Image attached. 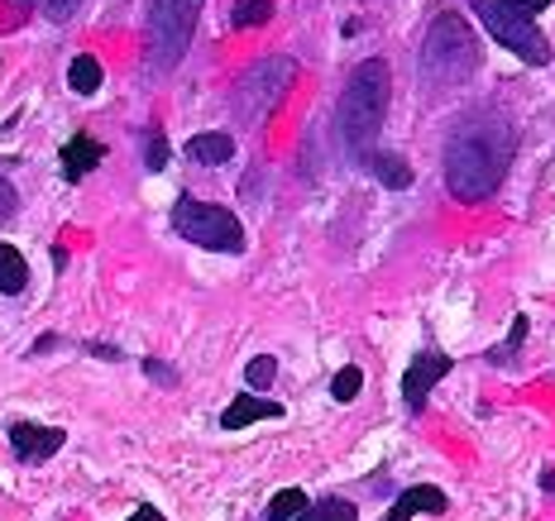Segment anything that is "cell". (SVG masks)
I'll return each mask as SVG.
<instances>
[{
  "mask_svg": "<svg viewBox=\"0 0 555 521\" xmlns=\"http://www.w3.org/2000/svg\"><path fill=\"white\" fill-rule=\"evenodd\" d=\"M130 521H164V512H158V507H149V503H139L130 512Z\"/></svg>",
  "mask_w": 555,
  "mask_h": 521,
  "instance_id": "obj_27",
  "label": "cell"
},
{
  "mask_svg": "<svg viewBox=\"0 0 555 521\" xmlns=\"http://www.w3.org/2000/svg\"><path fill=\"white\" fill-rule=\"evenodd\" d=\"M77 5H82V0H43L49 19H57V25H63V19H73V15H77Z\"/></svg>",
  "mask_w": 555,
  "mask_h": 521,
  "instance_id": "obj_25",
  "label": "cell"
},
{
  "mask_svg": "<svg viewBox=\"0 0 555 521\" xmlns=\"http://www.w3.org/2000/svg\"><path fill=\"white\" fill-rule=\"evenodd\" d=\"M307 493L302 489H283V493H278L273 497V503H269V521H297V517H302L307 512Z\"/></svg>",
  "mask_w": 555,
  "mask_h": 521,
  "instance_id": "obj_19",
  "label": "cell"
},
{
  "mask_svg": "<svg viewBox=\"0 0 555 521\" xmlns=\"http://www.w3.org/2000/svg\"><path fill=\"white\" fill-rule=\"evenodd\" d=\"M29 287V263L25 253H20L15 245H0V292L5 297H20Z\"/></svg>",
  "mask_w": 555,
  "mask_h": 521,
  "instance_id": "obj_15",
  "label": "cell"
},
{
  "mask_svg": "<svg viewBox=\"0 0 555 521\" xmlns=\"http://www.w3.org/2000/svg\"><path fill=\"white\" fill-rule=\"evenodd\" d=\"M144 374L154 378V383H164V388H172V383H178V368H172V364H164V359H144Z\"/></svg>",
  "mask_w": 555,
  "mask_h": 521,
  "instance_id": "obj_24",
  "label": "cell"
},
{
  "mask_svg": "<svg viewBox=\"0 0 555 521\" xmlns=\"http://www.w3.org/2000/svg\"><path fill=\"white\" fill-rule=\"evenodd\" d=\"M101 77H106V73H101V63H96L91 53H77L73 63H67V87H73L77 96H96V91H101Z\"/></svg>",
  "mask_w": 555,
  "mask_h": 521,
  "instance_id": "obj_16",
  "label": "cell"
},
{
  "mask_svg": "<svg viewBox=\"0 0 555 521\" xmlns=\"http://www.w3.org/2000/svg\"><path fill=\"white\" fill-rule=\"evenodd\" d=\"M273 416H283V407L269 398H235L230 407L221 412V426L225 431H240V426H254V421H273Z\"/></svg>",
  "mask_w": 555,
  "mask_h": 521,
  "instance_id": "obj_13",
  "label": "cell"
},
{
  "mask_svg": "<svg viewBox=\"0 0 555 521\" xmlns=\"http://www.w3.org/2000/svg\"><path fill=\"white\" fill-rule=\"evenodd\" d=\"M513 164V125L493 110H474L446 134V192L465 206L489 201Z\"/></svg>",
  "mask_w": 555,
  "mask_h": 521,
  "instance_id": "obj_1",
  "label": "cell"
},
{
  "mask_svg": "<svg viewBox=\"0 0 555 521\" xmlns=\"http://www.w3.org/2000/svg\"><path fill=\"white\" fill-rule=\"evenodd\" d=\"M34 5V0H15V10H20V15H25V10Z\"/></svg>",
  "mask_w": 555,
  "mask_h": 521,
  "instance_id": "obj_31",
  "label": "cell"
},
{
  "mask_svg": "<svg viewBox=\"0 0 555 521\" xmlns=\"http://www.w3.org/2000/svg\"><path fill=\"white\" fill-rule=\"evenodd\" d=\"M446 374H450V354H441V350L416 354V359H412V368L402 374V402H408L412 412H422V407H426V392L441 383Z\"/></svg>",
  "mask_w": 555,
  "mask_h": 521,
  "instance_id": "obj_9",
  "label": "cell"
},
{
  "mask_svg": "<svg viewBox=\"0 0 555 521\" xmlns=\"http://www.w3.org/2000/svg\"><path fill=\"white\" fill-rule=\"evenodd\" d=\"M297 521H360V512H354L350 497H321V503H311Z\"/></svg>",
  "mask_w": 555,
  "mask_h": 521,
  "instance_id": "obj_17",
  "label": "cell"
},
{
  "mask_svg": "<svg viewBox=\"0 0 555 521\" xmlns=\"http://www.w3.org/2000/svg\"><path fill=\"white\" fill-rule=\"evenodd\" d=\"M168 158H172L168 139H164V134H149V148H144V168H149V172H164V168H168Z\"/></svg>",
  "mask_w": 555,
  "mask_h": 521,
  "instance_id": "obj_23",
  "label": "cell"
},
{
  "mask_svg": "<svg viewBox=\"0 0 555 521\" xmlns=\"http://www.w3.org/2000/svg\"><path fill=\"white\" fill-rule=\"evenodd\" d=\"M172 230L196 249L245 253V225H240V216L216 201H202V196H192V192H182L178 201H172Z\"/></svg>",
  "mask_w": 555,
  "mask_h": 521,
  "instance_id": "obj_6",
  "label": "cell"
},
{
  "mask_svg": "<svg viewBox=\"0 0 555 521\" xmlns=\"http://www.w3.org/2000/svg\"><path fill=\"white\" fill-rule=\"evenodd\" d=\"M188 158L202 168H221L235 158V139H230L225 130H206V134H192L188 139Z\"/></svg>",
  "mask_w": 555,
  "mask_h": 521,
  "instance_id": "obj_11",
  "label": "cell"
},
{
  "mask_svg": "<svg viewBox=\"0 0 555 521\" xmlns=\"http://www.w3.org/2000/svg\"><path fill=\"white\" fill-rule=\"evenodd\" d=\"M360 388H364V368L360 364H345L340 374L331 378V398L335 402H354V398H360Z\"/></svg>",
  "mask_w": 555,
  "mask_h": 521,
  "instance_id": "obj_20",
  "label": "cell"
},
{
  "mask_svg": "<svg viewBox=\"0 0 555 521\" xmlns=\"http://www.w3.org/2000/svg\"><path fill=\"white\" fill-rule=\"evenodd\" d=\"M278 378V359L273 354H259V359H249L245 364V383L254 388V392H263Z\"/></svg>",
  "mask_w": 555,
  "mask_h": 521,
  "instance_id": "obj_21",
  "label": "cell"
},
{
  "mask_svg": "<svg viewBox=\"0 0 555 521\" xmlns=\"http://www.w3.org/2000/svg\"><path fill=\"white\" fill-rule=\"evenodd\" d=\"M522 335H527V316H517L513 321V335L489 350V364H507V359H517V350H522Z\"/></svg>",
  "mask_w": 555,
  "mask_h": 521,
  "instance_id": "obj_22",
  "label": "cell"
},
{
  "mask_svg": "<svg viewBox=\"0 0 555 521\" xmlns=\"http://www.w3.org/2000/svg\"><path fill=\"white\" fill-rule=\"evenodd\" d=\"M551 0H469V10L479 15V25L503 43L507 53H517L527 67H551V39L546 29H537V15Z\"/></svg>",
  "mask_w": 555,
  "mask_h": 521,
  "instance_id": "obj_4",
  "label": "cell"
},
{
  "mask_svg": "<svg viewBox=\"0 0 555 521\" xmlns=\"http://www.w3.org/2000/svg\"><path fill=\"white\" fill-rule=\"evenodd\" d=\"M206 0H149L144 15V67L149 73H172L182 53L192 49L196 25H202Z\"/></svg>",
  "mask_w": 555,
  "mask_h": 521,
  "instance_id": "obj_5",
  "label": "cell"
},
{
  "mask_svg": "<svg viewBox=\"0 0 555 521\" xmlns=\"http://www.w3.org/2000/svg\"><path fill=\"white\" fill-rule=\"evenodd\" d=\"M87 354H96V359H120V350H115V344H87Z\"/></svg>",
  "mask_w": 555,
  "mask_h": 521,
  "instance_id": "obj_28",
  "label": "cell"
},
{
  "mask_svg": "<svg viewBox=\"0 0 555 521\" xmlns=\"http://www.w3.org/2000/svg\"><path fill=\"white\" fill-rule=\"evenodd\" d=\"M446 493H436V489H426V483H416V489H402L398 493V503L388 507V521H412L416 512H446Z\"/></svg>",
  "mask_w": 555,
  "mask_h": 521,
  "instance_id": "obj_12",
  "label": "cell"
},
{
  "mask_svg": "<svg viewBox=\"0 0 555 521\" xmlns=\"http://www.w3.org/2000/svg\"><path fill=\"white\" fill-rule=\"evenodd\" d=\"M388 101H392L388 63L384 57H364L340 91V134H345V148H350V158L360 168L378 154L374 144H378V130H384V120H388Z\"/></svg>",
  "mask_w": 555,
  "mask_h": 521,
  "instance_id": "obj_2",
  "label": "cell"
},
{
  "mask_svg": "<svg viewBox=\"0 0 555 521\" xmlns=\"http://www.w3.org/2000/svg\"><path fill=\"white\" fill-rule=\"evenodd\" d=\"M57 350V335H43V340H34V354H49Z\"/></svg>",
  "mask_w": 555,
  "mask_h": 521,
  "instance_id": "obj_29",
  "label": "cell"
},
{
  "mask_svg": "<svg viewBox=\"0 0 555 521\" xmlns=\"http://www.w3.org/2000/svg\"><path fill=\"white\" fill-rule=\"evenodd\" d=\"M273 19V0H235V10H230V25L235 29H259Z\"/></svg>",
  "mask_w": 555,
  "mask_h": 521,
  "instance_id": "obj_18",
  "label": "cell"
},
{
  "mask_svg": "<svg viewBox=\"0 0 555 521\" xmlns=\"http://www.w3.org/2000/svg\"><path fill=\"white\" fill-rule=\"evenodd\" d=\"M541 489H546V493H555V473H541Z\"/></svg>",
  "mask_w": 555,
  "mask_h": 521,
  "instance_id": "obj_30",
  "label": "cell"
},
{
  "mask_svg": "<svg viewBox=\"0 0 555 521\" xmlns=\"http://www.w3.org/2000/svg\"><path fill=\"white\" fill-rule=\"evenodd\" d=\"M10 450H15L25 465H39V459H53L57 450L67 445V431L57 426H39V421H10Z\"/></svg>",
  "mask_w": 555,
  "mask_h": 521,
  "instance_id": "obj_8",
  "label": "cell"
},
{
  "mask_svg": "<svg viewBox=\"0 0 555 521\" xmlns=\"http://www.w3.org/2000/svg\"><path fill=\"white\" fill-rule=\"evenodd\" d=\"M15 206H20V196H15V187H10L5 178H0V220H10L15 216Z\"/></svg>",
  "mask_w": 555,
  "mask_h": 521,
  "instance_id": "obj_26",
  "label": "cell"
},
{
  "mask_svg": "<svg viewBox=\"0 0 555 521\" xmlns=\"http://www.w3.org/2000/svg\"><path fill=\"white\" fill-rule=\"evenodd\" d=\"M293 77H297V63L293 57H263L259 67H249L245 77H240V115L254 125V120H263L278 101H283V91L293 87Z\"/></svg>",
  "mask_w": 555,
  "mask_h": 521,
  "instance_id": "obj_7",
  "label": "cell"
},
{
  "mask_svg": "<svg viewBox=\"0 0 555 521\" xmlns=\"http://www.w3.org/2000/svg\"><path fill=\"white\" fill-rule=\"evenodd\" d=\"M416 67H422L426 87H460L474 77L479 67V43H474V29L465 25V15L455 10H441L431 19L422 39V53H416Z\"/></svg>",
  "mask_w": 555,
  "mask_h": 521,
  "instance_id": "obj_3",
  "label": "cell"
},
{
  "mask_svg": "<svg viewBox=\"0 0 555 521\" xmlns=\"http://www.w3.org/2000/svg\"><path fill=\"white\" fill-rule=\"evenodd\" d=\"M101 158H106V144L91 134H73L63 144V182H82L91 168H101Z\"/></svg>",
  "mask_w": 555,
  "mask_h": 521,
  "instance_id": "obj_10",
  "label": "cell"
},
{
  "mask_svg": "<svg viewBox=\"0 0 555 521\" xmlns=\"http://www.w3.org/2000/svg\"><path fill=\"white\" fill-rule=\"evenodd\" d=\"M364 168L374 172V178L384 182L388 192H408V187H412V164H408L402 154H388V148H384V154H374Z\"/></svg>",
  "mask_w": 555,
  "mask_h": 521,
  "instance_id": "obj_14",
  "label": "cell"
}]
</instances>
